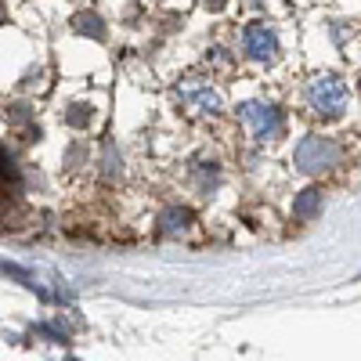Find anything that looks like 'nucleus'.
<instances>
[{"label": "nucleus", "instance_id": "1", "mask_svg": "<svg viewBox=\"0 0 361 361\" xmlns=\"http://www.w3.org/2000/svg\"><path fill=\"white\" fill-rule=\"evenodd\" d=\"M340 145L333 141V137H318V134H311V137H304L296 145V166L304 170V173H322V170H329V166H336L340 163Z\"/></svg>", "mask_w": 361, "mask_h": 361}, {"label": "nucleus", "instance_id": "2", "mask_svg": "<svg viewBox=\"0 0 361 361\" xmlns=\"http://www.w3.org/2000/svg\"><path fill=\"white\" fill-rule=\"evenodd\" d=\"M307 105L322 116H340L347 109V87L336 76H314L307 83Z\"/></svg>", "mask_w": 361, "mask_h": 361}, {"label": "nucleus", "instance_id": "3", "mask_svg": "<svg viewBox=\"0 0 361 361\" xmlns=\"http://www.w3.org/2000/svg\"><path fill=\"white\" fill-rule=\"evenodd\" d=\"M243 123L250 127V134H253L257 141H275V137L282 134V127H286L279 109H271V105H257V102L243 105Z\"/></svg>", "mask_w": 361, "mask_h": 361}, {"label": "nucleus", "instance_id": "4", "mask_svg": "<svg viewBox=\"0 0 361 361\" xmlns=\"http://www.w3.org/2000/svg\"><path fill=\"white\" fill-rule=\"evenodd\" d=\"M180 102H185L192 112H221V94L209 83H202V80H188V83H180Z\"/></svg>", "mask_w": 361, "mask_h": 361}, {"label": "nucleus", "instance_id": "5", "mask_svg": "<svg viewBox=\"0 0 361 361\" xmlns=\"http://www.w3.org/2000/svg\"><path fill=\"white\" fill-rule=\"evenodd\" d=\"M243 44H246V54H250V58H257V62H271V58H275V51H279L275 33H271L267 25H260V22L246 25Z\"/></svg>", "mask_w": 361, "mask_h": 361}, {"label": "nucleus", "instance_id": "6", "mask_svg": "<svg viewBox=\"0 0 361 361\" xmlns=\"http://www.w3.org/2000/svg\"><path fill=\"white\" fill-rule=\"evenodd\" d=\"M293 209H296V217H300V221H311V217H318V209H322V192H318V188L300 192Z\"/></svg>", "mask_w": 361, "mask_h": 361}, {"label": "nucleus", "instance_id": "7", "mask_svg": "<svg viewBox=\"0 0 361 361\" xmlns=\"http://www.w3.org/2000/svg\"><path fill=\"white\" fill-rule=\"evenodd\" d=\"M73 29H76V33H83V37H105V25H102V18L98 15H80L76 22H73Z\"/></svg>", "mask_w": 361, "mask_h": 361}, {"label": "nucleus", "instance_id": "8", "mask_svg": "<svg viewBox=\"0 0 361 361\" xmlns=\"http://www.w3.org/2000/svg\"><path fill=\"white\" fill-rule=\"evenodd\" d=\"M188 221H192L188 209H166L163 214V231H185Z\"/></svg>", "mask_w": 361, "mask_h": 361}, {"label": "nucleus", "instance_id": "9", "mask_svg": "<svg viewBox=\"0 0 361 361\" xmlns=\"http://www.w3.org/2000/svg\"><path fill=\"white\" fill-rule=\"evenodd\" d=\"M0 177L4 180H18V170H15V163H11V156L0 148Z\"/></svg>", "mask_w": 361, "mask_h": 361}, {"label": "nucleus", "instance_id": "10", "mask_svg": "<svg viewBox=\"0 0 361 361\" xmlns=\"http://www.w3.org/2000/svg\"><path fill=\"white\" fill-rule=\"evenodd\" d=\"M87 119H90V112H87V105H73V112L66 116V123H69V127H83V123H87Z\"/></svg>", "mask_w": 361, "mask_h": 361}, {"label": "nucleus", "instance_id": "11", "mask_svg": "<svg viewBox=\"0 0 361 361\" xmlns=\"http://www.w3.org/2000/svg\"><path fill=\"white\" fill-rule=\"evenodd\" d=\"M224 4H228V0H206V8H214V11H217V8H224Z\"/></svg>", "mask_w": 361, "mask_h": 361}]
</instances>
